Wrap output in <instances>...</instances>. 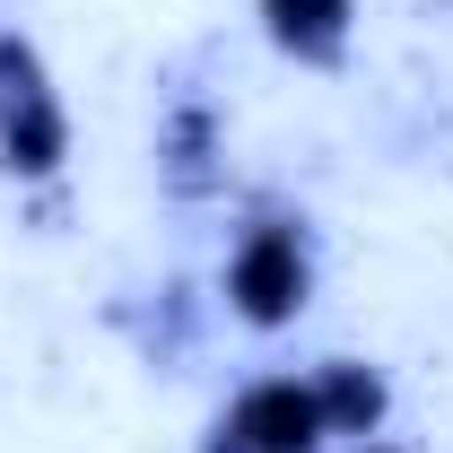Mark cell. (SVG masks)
<instances>
[{"mask_svg":"<svg viewBox=\"0 0 453 453\" xmlns=\"http://www.w3.org/2000/svg\"><path fill=\"white\" fill-rule=\"evenodd\" d=\"M61 105L53 88H44V70H35V53L18 44V35H0V157L18 174H53L61 166Z\"/></svg>","mask_w":453,"mask_h":453,"instance_id":"cell-1","label":"cell"},{"mask_svg":"<svg viewBox=\"0 0 453 453\" xmlns=\"http://www.w3.org/2000/svg\"><path fill=\"white\" fill-rule=\"evenodd\" d=\"M366 453H393V445H366Z\"/></svg>","mask_w":453,"mask_h":453,"instance_id":"cell-6","label":"cell"},{"mask_svg":"<svg viewBox=\"0 0 453 453\" xmlns=\"http://www.w3.org/2000/svg\"><path fill=\"white\" fill-rule=\"evenodd\" d=\"M314 436H323V401L305 384H253L219 418V445L210 453H314Z\"/></svg>","mask_w":453,"mask_h":453,"instance_id":"cell-2","label":"cell"},{"mask_svg":"<svg viewBox=\"0 0 453 453\" xmlns=\"http://www.w3.org/2000/svg\"><path fill=\"white\" fill-rule=\"evenodd\" d=\"M226 296L244 305V323H288L305 305V244L288 226H253L235 271H226Z\"/></svg>","mask_w":453,"mask_h":453,"instance_id":"cell-3","label":"cell"},{"mask_svg":"<svg viewBox=\"0 0 453 453\" xmlns=\"http://www.w3.org/2000/svg\"><path fill=\"white\" fill-rule=\"evenodd\" d=\"M262 18H271V35L288 53H305V61H332L340 35H349V0H262Z\"/></svg>","mask_w":453,"mask_h":453,"instance_id":"cell-4","label":"cell"},{"mask_svg":"<svg viewBox=\"0 0 453 453\" xmlns=\"http://www.w3.org/2000/svg\"><path fill=\"white\" fill-rule=\"evenodd\" d=\"M314 401H323V427H340V436H366V427L384 418V384H375L366 366H332Z\"/></svg>","mask_w":453,"mask_h":453,"instance_id":"cell-5","label":"cell"}]
</instances>
